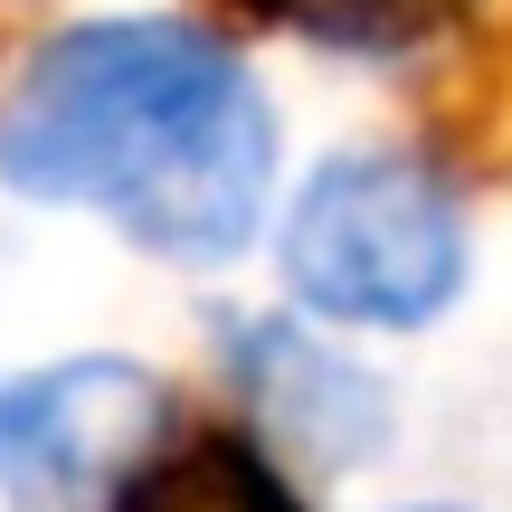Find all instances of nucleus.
<instances>
[{"mask_svg": "<svg viewBox=\"0 0 512 512\" xmlns=\"http://www.w3.org/2000/svg\"><path fill=\"white\" fill-rule=\"evenodd\" d=\"M266 19H285L294 38L313 48H342V57H399L427 48V38L456 19V0H256Z\"/></svg>", "mask_w": 512, "mask_h": 512, "instance_id": "423d86ee", "label": "nucleus"}, {"mask_svg": "<svg viewBox=\"0 0 512 512\" xmlns=\"http://www.w3.org/2000/svg\"><path fill=\"white\" fill-rule=\"evenodd\" d=\"M0 181L95 209L171 266H228L275 190V105L247 57L190 19H86L19 67Z\"/></svg>", "mask_w": 512, "mask_h": 512, "instance_id": "f257e3e1", "label": "nucleus"}, {"mask_svg": "<svg viewBox=\"0 0 512 512\" xmlns=\"http://www.w3.org/2000/svg\"><path fill=\"white\" fill-rule=\"evenodd\" d=\"M285 285L351 332H418L465 294V200L418 152H332L285 209Z\"/></svg>", "mask_w": 512, "mask_h": 512, "instance_id": "f03ea898", "label": "nucleus"}, {"mask_svg": "<svg viewBox=\"0 0 512 512\" xmlns=\"http://www.w3.org/2000/svg\"><path fill=\"white\" fill-rule=\"evenodd\" d=\"M228 342H238V380H247L266 437H285L294 456H313V465H361V456H380V437H389V389L370 380L361 361L304 342L294 323H238Z\"/></svg>", "mask_w": 512, "mask_h": 512, "instance_id": "20e7f679", "label": "nucleus"}, {"mask_svg": "<svg viewBox=\"0 0 512 512\" xmlns=\"http://www.w3.org/2000/svg\"><path fill=\"white\" fill-rule=\"evenodd\" d=\"M162 437V380L133 361H57L0 399V484L19 512L105 503Z\"/></svg>", "mask_w": 512, "mask_h": 512, "instance_id": "7ed1b4c3", "label": "nucleus"}, {"mask_svg": "<svg viewBox=\"0 0 512 512\" xmlns=\"http://www.w3.org/2000/svg\"><path fill=\"white\" fill-rule=\"evenodd\" d=\"M418 512H446V503H418Z\"/></svg>", "mask_w": 512, "mask_h": 512, "instance_id": "0eeeda50", "label": "nucleus"}, {"mask_svg": "<svg viewBox=\"0 0 512 512\" xmlns=\"http://www.w3.org/2000/svg\"><path fill=\"white\" fill-rule=\"evenodd\" d=\"M105 512H304L285 484V465L238 427H200L181 446H152L124 484L105 494Z\"/></svg>", "mask_w": 512, "mask_h": 512, "instance_id": "39448f33", "label": "nucleus"}]
</instances>
